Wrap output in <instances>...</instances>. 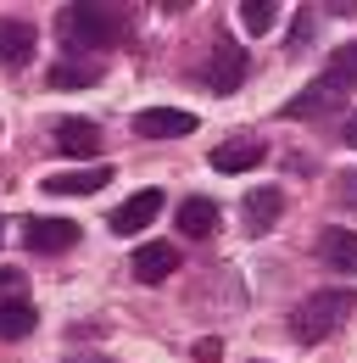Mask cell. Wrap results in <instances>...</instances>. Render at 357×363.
Returning <instances> with one entry per match:
<instances>
[{
  "instance_id": "obj_1",
  "label": "cell",
  "mask_w": 357,
  "mask_h": 363,
  "mask_svg": "<svg viewBox=\"0 0 357 363\" xmlns=\"http://www.w3.org/2000/svg\"><path fill=\"white\" fill-rule=\"evenodd\" d=\"M56 40H62V50H73V56L112 50V45L129 40V11L123 6H62Z\"/></svg>"
},
{
  "instance_id": "obj_2",
  "label": "cell",
  "mask_w": 357,
  "mask_h": 363,
  "mask_svg": "<svg viewBox=\"0 0 357 363\" xmlns=\"http://www.w3.org/2000/svg\"><path fill=\"white\" fill-rule=\"evenodd\" d=\"M352 313H357V296H352V291H312L307 302L290 313V335H296L302 347H318V341H329Z\"/></svg>"
},
{
  "instance_id": "obj_3",
  "label": "cell",
  "mask_w": 357,
  "mask_h": 363,
  "mask_svg": "<svg viewBox=\"0 0 357 363\" xmlns=\"http://www.w3.org/2000/svg\"><path fill=\"white\" fill-rule=\"evenodd\" d=\"M201 79H207V90L234 95L246 84V50L234 45V40H218V45L207 50V62H201Z\"/></svg>"
},
{
  "instance_id": "obj_4",
  "label": "cell",
  "mask_w": 357,
  "mask_h": 363,
  "mask_svg": "<svg viewBox=\"0 0 357 363\" xmlns=\"http://www.w3.org/2000/svg\"><path fill=\"white\" fill-rule=\"evenodd\" d=\"M40 50V28L23 23V17H0V67L6 73H23Z\"/></svg>"
},
{
  "instance_id": "obj_5",
  "label": "cell",
  "mask_w": 357,
  "mask_h": 363,
  "mask_svg": "<svg viewBox=\"0 0 357 363\" xmlns=\"http://www.w3.org/2000/svg\"><path fill=\"white\" fill-rule=\"evenodd\" d=\"M23 246L40 252V257L73 252V246H79V224H73V218H28V224H23Z\"/></svg>"
},
{
  "instance_id": "obj_6",
  "label": "cell",
  "mask_w": 357,
  "mask_h": 363,
  "mask_svg": "<svg viewBox=\"0 0 357 363\" xmlns=\"http://www.w3.org/2000/svg\"><path fill=\"white\" fill-rule=\"evenodd\" d=\"M134 135H140V140L196 135V112H178V106H145V112H134Z\"/></svg>"
},
{
  "instance_id": "obj_7",
  "label": "cell",
  "mask_w": 357,
  "mask_h": 363,
  "mask_svg": "<svg viewBox=\"0 0 357 363\" xmlns=\"http://www.w3.org/2000/svg\"><path fill=\"white\" fill-rule=\"evenodd\" d=\"M129 274L140 279V285H162L168 274H178V252L168 246V240H145V246H134Z\"/></svg>"
},
{
  "instance_id": "obj_8",
  "label": "cell",
  "mask_w": 357,
  "mask_h": 363,
  "mask_svg": "<svg viewBox=\"0 0 357 363\" xmlns=\"http://www.w3.org/2000/svg\"><path fill=\"white\" fill-rule=\"evenodd\" d=\"M157 213H162V190H140V196H129L106 224H112V235H134V229H151L157 224Z\"/></svg>"
},
{
  "instance_id": "obj_9",
  "label": "cell",
  "mask_w": 357,
  "mask_h": 363,
  "mask_svg": "<svg viewBox=\"0 0 357 363\" xmlns=\"http://www.w3.org/2000/svg\"><path fill=\"white\" fill-rule=\"evenodd\" d=\"M279 213H285V196L273 184H257L240 207V224H246V235H268V224H279Z\"/></svg>"
},
{
  "instance_id": "obj_10",
  "label": "cell",
  "mask_w": 357,
  "mask_h": 363,
  "mask_svg": "<svg viewBox=\"0 0 357 363\" xmlns=\"http://www.w3.org/2000/svg\"><path fill=\"white\" fill-rule=\"evenodd\" d=\"M318 263L335 274H357V229H318Z\"/></svg>"
},
{
  "instance_id": "obj_11",
  "label": "cell",
  "mask_w": 357,
  "mask_h": 363,
  "mask_svg": "<svg viewBox=\"0 0 357 363\" xmlns=\"http://www.w3.org/2000/svg\"><path fill=\"white\" fill-rule=\"evenodd\" d=\"M56 151L89 162V157L101 151V123H89V118H62V123H56Z\"/></svg>"
},
{
  "instance_id": "obj_12",
  "label": "cell",
  "mask_w": 357,
  "mask_h": 363,
  "mask_svg": "<svg viewBox=\"0 0 357 363\" xmlns=\"http://www.w3.org/2000/svg\"><path fill=\"white\" fill-rule=\"evenodd\" d=\"M101 184H112V168H106V162L73 168V174H45V190H50V196H95Z\"/></svg>"
},
{
  "instance_id": "obj_13",
  "label": "cell",
  "mask_w": 357,
  "mask_h": 363,
  "mask_svg": "<svg viewBox=\"0 0 357 363\" xmlns=\"http://www.w3.org/2000/svg\"><path fill=\"white\" fill-rule=\"evenodd\" d=\"M263 157H268V145H263V140H229V145H218V151H212L207 162H212L218 174H251V168H257Z\"/></svg>"
},
{
  "instance_id": "obj_14",
  "label": "cell",
  "mask_w": 357,
  "mask_h": 363,
  "mask_svg": "<svg viewBox=\"0 0 357 363\" xmlns=\"http://www.w3.org/2000/svg\"><path fill=\"white\" fill-rule=\"evenodd\" d=\"M329 106H341V84L324 73V79L307 84L296 101H285V118H318V112H329Z\"/></svg>"
},
{
  "instance_id": "obj_15",
  "label": "cell",
  "mask_w": 357,
  "mask_h": 363,
  "mask_svg": "<svg viewBox=\"0 0 357 363\" xmlns=\"http://www.w3.org/2000/svg\"><path fill=\"white\" fill-rule=\"evenodd\" d=\"M178 229L196 235V240L212 235V229H218V201H212V196H190V201H178Z\"/></svg>"
},
{
  "instance_id": "obj_16",
  "label": "cell",
  "mask_w": 357,
  "mask_h": 363,
  "mask_svg": "<svg viewBox=\"0 0 357 363\" xmlns=\"http://www.w3.org/2000/svg\"><path fill=\"white\" fill-rule=\"evenodd\" d=\"M40 324L34 313V302H23V296H11V302H0V341H23L28 330Z\"/></svg>"
},
{
  "instance_id": "obj_17",
  "label": "cell",
  "mask_w": 357,
  "mask_h": 363,
  "mask_svg": "<svg viewBox=\"0 0 357 363\" xmlns=\"http://www.w3.org/2000/svg\"><path fill=\"white\" fill-rule=\"evenodd\" d=\"M95 79H101L95 62H56V67H50V84H56V90H84Z\"/></svg>"
},
{
  "instance_id": "obj_18",
  "label": "cell",
  "mask_w": 357,
  "mask_h": 363,
  "mask_svg": "<svg viewBox=\"0 0 357 363\" xmlns=\"http://www.w3.org/2000/svg\"><path fill=\"white\" fill-rule=\"evenodd\" d=\"M240 23H246V34H268L279 23V6L273 0H240Z\"/></svg>"
},
{
  "instance_id": "obj_19",
  "label": "cell",
  "mask_w": 357,
  "mask_h": 363,
  "mask_svg": "<svg viewBox=\"0 0 357 363\" xmlns=\"http://www.w3.org/2000/svg\"><path fill=\"white\" fill-rule=\"evenodd\" d=\"M329 79L346 90V84H357V40L352 45H341V50H329Z\"/></svg>"
},
{
  "instance_id": "obj_20",
  "label": "cell",
  "mask_w": 357,
  "mask_h": 363,
  "mask_svg": "<svg viewBox=\"0 0 357 363\" xmlns=\"http://www.w3.org/2000/svg\"><path fill=\"white\" fill-rule=\"evenodd\" d=\"M335 201H341V207H357V174H335Z\"/></svg>"
},
{
  "instance_id": "obj_21",
  "label": "cell",
  "mask_w": 357,
  "mask_h": 363,
  "mask_svg": "<svg viewBox=\"0 0 357 363\" xmlns=\"http://www.w3.org/2000/svg\"><path fill=\"white\" fill-rule=\"evenodd\" d=\"M196 358H201V363H218L223 358V341H212V335H207V341H196Z\"/></svg>"
},
{
  "instance_id": "obj_22",
  "label": "cell",
  "mask_w": 357,
  "mask_h": 363,
  "mask_svg": "<svg viewBox=\"0 0 357 363\" xmlns=\"http://www.w3.org/2000/svg\"><path fill=\"white\" fill-rule=\"evenodd\" d=\"M17 279H23V274H17V269H6V263H0V291H11Z\"/></svg>"
},
{
  "instance_id": "obj_23",
  "label": "cell",
  "mask_w": 357,
  "mask_h": 363,
  "mask_svg": "<svg viewBox=\"0 0 357 363\" xmlns=\"http://www.w3.org/2000/svg\"><path fill=\"white\" fill-rule=\"evenodd\" d=\"M346 145H352V151H357V112H352V118H346Z\"/></svg>"
},
{
  "instance_id": "obj_24",
  "label": "cell",
  "mask_w": 357,
  "mask_h": 363,
  "mask_svg": "<svg viewBox=\"0 0 357 363\" xmlns=\"http://www.w3.org/2000/svg\"><path fill=\"white\" fill-rule=\"evenodd\" d=\"M67 363H106V358H67Z\"/></svg>"
},
{
  "instance_id": "obj_25",
  "label": "cell",
  "mask_w": 357,
  "mask_h": 363,
  "mask_svg": "<svg viewBox=\"0 0 357 363\" xmlns=\"http://www.w3.org/2000/svg\"><path fill=\"white\" fill-rule=\"evenodd\" d=\"M0 235H6V224H0Z\"/></svg>"
}]
</instances>
